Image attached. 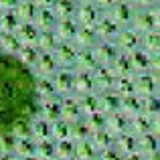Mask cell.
Wrapping results in <instances>:
<instances>
[{
  "mask_svg": "<svg viewBox=\"0 0 160 160\" xmlns=\"http://www.w3.org/2000/svg\"><path fill=\"white\" fill-rule=\"evenodd\" d=\"M0 160H160V0H0Z\"/></svg>",
  "mask_w": 160,
  "mask_h": 160,
  "instance_id": "cell-1",
  "label": "cell"
}]
</instances>
